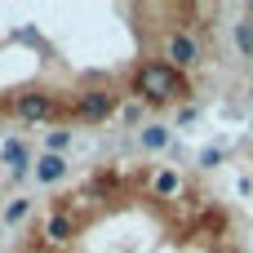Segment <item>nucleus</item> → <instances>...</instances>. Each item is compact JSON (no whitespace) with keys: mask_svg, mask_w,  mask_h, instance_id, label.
Listing matches in <instances>:
<instances>
[{"mask_svg":"<svg viewBox=\"0 0 253 253\" xmlns=\"http://www.w3.org/2000/svg\"><path fill=\"white\" fill-rule=\"evenodd\" d=\"M133 93L142 102H169V98H187L191 84L169 67V62H142L133 71Z\"/></svg>","mask_w":253,"mask_h":253,"instance_id":"nucleus-1","label":"nucleus"},{"mask_svg":"<svg viewBox=\"0 0 253 253\" xmlns=\"http://www.w3.org/2000/svg\"><path fill=\"white\" fill-rule=\"evenodd\" d=\"M156 191H160V196H173V191H178V178H173V173H160V178H156Z\"/></svg>","mask_w":253,"mask_h":253,"instance_id":"nucleus-6","label":"nucleus"},{"mask_svg":"<svg viewBox=\"0 0 253 253\" xmlns=\"http://www.w3.org/2000/svg\"><path fill=\"white\" fill-rule=\"evenodd\" d=\"M165 58H169L173 71L178 67H196L200 62V40H191L187 31H169L165 36Z\"/></svg>","mask_w":253,"mask_h":253,"instance_id":"nucleus-2","label":"nucleus"},{"mask_svg":"<svg viewBox=\"0 0 253 253\" xmlns=\"http://www.w3.org/2000/svg\"><path fill=\"white\" fill-rule=\"evenodd\" d=\"M111 107H116L111 89H84V93H76V120H102V116H111Z\"/></svg>","mask_w":253,"mask_h":253,"instance_id":"nucleus-3","label":"nucleus"},{"mask_svg":"<svg viewBox=\"0 0 253 253\" xmlns=\"http://www.w3.org/2000/svg\"><path fill=\"white\" fill-rule=\"evenodd\" d=\"M249 31H253V22H249Z\"/></svg>","mask_w":253,"mask_h":253,"instance_id":"nucleus-10","label":"nucleus"},{"mask_svg":"<svg viewBox=\"0 0 253 253\" xmlns=\"http://www.w3.org/2000/svg\"><path fill=\"white\" fill-rule=\"evenodd\" d=\"M62 173H67L62 156H44V160H40V182H58Z\"/></svg>","mask_w":253,"mask_h":253,"instance_id":"nucleus-4","label":"nucleus"},{"mask_svg":"<svg viewBox=\"0 0 253 253\" xmlns=\"http://www.w3.org/2000/svg\"><path fill=\"white\" fill-rule=\"evenodd\" d=\"M142 142H147V147H151V151H160V147H165V142H169V129H160V125H151V129H147V133H142Z\"/></svg>","mask_w":253,"mask_h":253,"instance_id":"nucleus-5","label":"nucleus"},{"mask_svg":"<svg viewBox=\"0 0 253 253\" xmlns=\"http://www.w3.org/2000/svg\"><path fill=\"white\" fill-rule=\"evenodd\" d=\"M138 120H142V107L129 102V107H125V125H138Z\"/></svg>","mask_w":253,"mask_h":253,"instance_id":"nucleus-8","label":"nucleus"},{"mask_svg":"<svg viewBox=\"0 0 253 253\" xmlns=\"http://www.w3.org/2000/svg\"><path fill=\"white\" fill-rule=\"evenodd\" d=\"M236 44L253 53V31H249V22H240V27H236Z\"/></svg>","mask_w":253,"mask_h":253,"instance_id":"nucleus-7","label":"nucleus"},{"mask_svg":"<svg viewBox=\"0 0 253 253\" xmlns=\"http://www.w3.org/2000/svg\"><path fill=\"white\" fill-rule=\"evenodd\" d=\"M67 138H71V133H67V129H53V133H49V147H53V151H58V147H67Z\"/></svg>","mask_w":253,"mask_h":253,"instance_id":"nucleus-9","label":"nucleus"}]
</instances>
